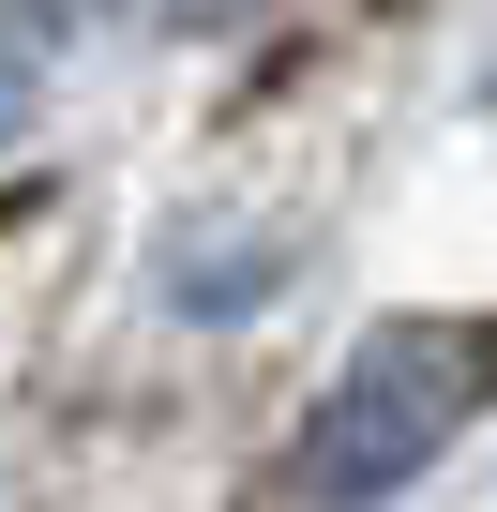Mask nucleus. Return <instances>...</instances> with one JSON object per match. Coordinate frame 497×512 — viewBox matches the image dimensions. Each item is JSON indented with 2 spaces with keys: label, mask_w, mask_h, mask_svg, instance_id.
Wrapping results in <instances>:
<instances>
[{
  "label": "nucleus",
  "mask_w": 497,
  "mask_h": 512,
  "mask_svg": "<svg viewBox=\"0 0 497 512\" xmlns=\"http://www.w3.org/2000/svg\"><path fill=\"white\" fill-rule=\"evenodd\" d=\"M482 392H497V332H482V317H392V332L347 347V377H332V407H317V437H302V482H317L332 512H362V497L422 482V467L482 422Z\"/></svg>",
  "instance_id": "1"
}]
</instances>
